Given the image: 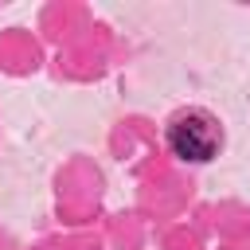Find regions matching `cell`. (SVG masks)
<instances>
[{"instance_id": "1", "label": "cell", "mask_w": 250, "mask_h": 250, "mask_svg": "<svg viewBox=\"0 0 250 250\" xmlns=\"http://www.w3.org/2000/svg\"><path fill=\"white\" fill-rule=\"evenodd\" d=\"M164 145L184 164H207L223 148V125L211 109L188 105V109H176L164 121Z\"/></svg>"}]
</instances>
